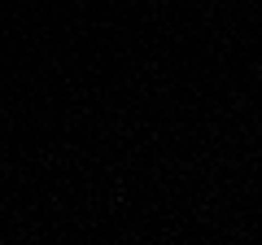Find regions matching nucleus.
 Returning <instances> with one entry per match:
<instances>
[]
</instances>
